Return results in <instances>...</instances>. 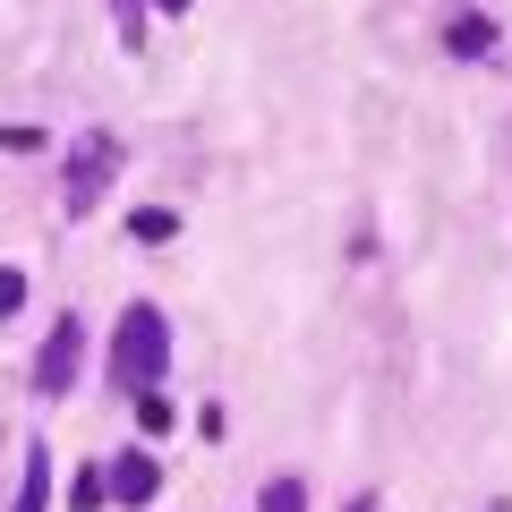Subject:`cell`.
I'll list each match as a JSON object with an SVG mask.
<instances>
[{
  "label": "cell",
  "mask_w": 512,
  "mask_h": 512,
  "mask_svg": "<svg viewBox=\"0 0 512 512\" xmlns=\"http://www.w3.org/2000/svg\"><path fill=\"white\" fill-rule=\"evenodd\" d=\"M163 367H171V325H163V308H146V299L120 308V333H111V384L146 402L154 384H163Z\"/></svg>",
  "instance_id": "1"
},
{
  "label": "cell",
  "mask_w": 512,
  "mask_h": 512,
  "mask_svg": "<svg viewBox=\"0 0 512 512\" xmlns=\"http://www.w3.org/2000/svg\"><path fill=\"white\" fill-rule=\"evenodd\" d=\"M111 163H120V137H111V128L77 137V154H69V188H60V205H69V214H94V205H103V188H111Z\"/></svg>",
  "instance_id": "2"
},
{
  "label": "cell",
  "mask_w": 512,
  "mask_h": 512,
  "mask_svg": "<svg viewBox=\"0 0 512 512\" xmlns=\"http://www.w3.org/2000/svg\"><path fill=\"white\" fill-rule=\"evenodd\" d=\"M77 359H86V325H77V316H60L52 342L35 350V393H43V402H60V393L77 384Z\"/></svg>",
  "instance_id": "3"
},
{
  "label": "cell",
  "mask_w": 512,
  "mask_h": 512,
  "mask_svg": "<svg viewBox=\"0 0 512 512\" xmlns=\"http://www.w3.org/2000/svg\"><path fill=\"white\" fill-rule=\"evenodd\" d=\"M103 487L120 495V504H154V487H163V470H154V453H120L103 470Z\"/></svg>",
  "instance_id": "4"
},
{
  "label": "cell",
  "mask_w": 512,
  "mask_h": 512,
  "mask_svg": "<svg viewBox=\"0 0 512 512\" xmlns=\"http://www.w3.org/2000/svg\"><path fill=\"white\" fill-rule=\"evenodd\" d=\"M43 504H52V444L26 453V487H18V512H43Z\"/></svg>",
  "instance_id": "5"
},
{
  "label": "cell",
  "mask_w": 512,
  "mask_h": 512,
  "mask_svg": "<svg viewBox=\"0 0 512 512\" xmlns=\"http://www.w3.org/2000/svg\"><path fill=\"white\" fill-rule=\"evenodd\" d=\"M256 512H308V487L299 478H274V487L256 495Z\"/></svg>",
  "instance_id": "6"
},
{
  "label": "cell",
  "mask_w": 512,
  "mask_h": 512,
  "mask_svg": "<svg viewBox=\"0 0 512 512\" xmlns=\"http://www.w3.org/2000/svg\"><path fill=\"white\" fill-rule=\"evenodd\" d=\"M128 231H137V239H154V248H163V239H171V231H180V214H171V205H146V214L128 222Z\"/></svg>",
  "instance_id": "7"
},
{
  "label": "cell",
  "mask_w": 512,
  "mask_h": 512,
  "mask_svg": "<svg viewBox=\"0 0 512 512\" xmlns=\"http://www.w3.org/2000/svg\"><path fill=\"white\" fill-rule=\"evenodd\" d=\"M444 43H453V52H487L495 26H487V18H453V35H444Z\"/></svg>",
  "instance_id": "8"
},
{
  "label": "cell",
  "mask_w": 512,
  "mask_h": 512,
  "mask_svg": "<svg viewBox=\"0 0 512 512\" xmlns=\"http://www.w3.org/2000/svg\"><path fill=\"white\" fill-rule=\"evenodd\" d=\"M111 18H120V43L137 52V26H146V0H111Z\"/></svg>",
  "instance_id": "9"
},
{
  "label": "cell",
  "mask_w": 512,
  "mask_h": 512,
  "mask_svg": "<svg viewBox=\"0 0 512 512\" xmlns=\"http://www.w3.org/2000/svg\"><path fill=\"white\" fill-rule=\"evenodd\" d=\"M26 308V274H18V265H0V316H18Z\"/></svg>",
  "instance_id": "10"
},
{
  "label": "cell",
  "mask_w": 512,
  "mask_h": 512,
  "mask_svg": "<svg viewBox=\"0 0 512 512\" xmlns=\"http://www.w3.org/2000/svg\"><path fill=\"white\" fill-rule=\"evenodd\" d=\"M342 512H376V495H350V504H342Z\"/></svg>",
  "instance_id": "11"
},
{
  "label": "cell",
  "mask_w": 512,
  "mask_h": 512,
  "mask_svg": "<svg viewBox=\"0 0 512 512\" xmlns=\"http://www.w3.org/2000/svg\"><path fill=\"white\" fill-rule=\"evenodd\" d=\"M163 9H188V0H163Z\"/></svg>",
  "instance_id": "12"
}]
</instances>
